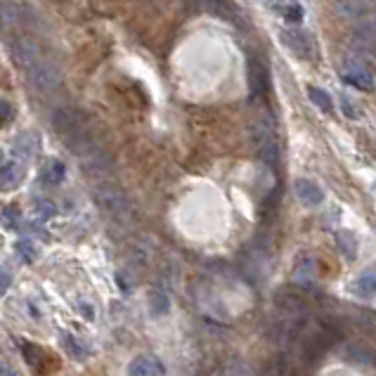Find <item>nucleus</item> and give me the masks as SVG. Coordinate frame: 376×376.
<instances>
[{
	"instance_id": "obj_20",
	"label": "nucleus",
	"mask_w": 376,
	"mask_h": 376,
	"mask_svg": "<svg viewBox=\"0 0 376 376\" xmlns=\"http://www.w3.org/2000/svg\"><path fill=\"white\" fill-rule=\"evenodd\" d=\"M336 244L348 258H353L355 251H358V239H355L351 232H336Z\"/></svg>"
},
{
	"instance_id": "obj_14",
	"label": "nucleus",
	"mask_w": 376,
	"mask_h": 376,
	"mask_svg": "<svg viewBox=\"0 0 376 376\" xmlns=\"http://www.w3.org/2000/svg\"><path fill=\"white\" fill-rule=\"evenodd\" d=\"M147 305H150V313L154 317H164V315H169L171 310V301L166 296L164 291H159V289H152L150 296H147Z\"/></svg>"
},
{
	"instance_id": "obj_3",
	"label": "nucleus",
	"mask_w": 376,
	"mask_h": 376,
	"mask_svg": "<svg viewBox=\"0 0 376 376\" xmlns=\"http://www.w3.org/2000/svg\"><path fill=\"white\" fill-rule=\"evenodd\" d=\"M52 128L57 131V135L64 140H71L76 138L78 133L88 131L85 128V119L80 116L78 109H73V107H59V109H55V114H52Z\"/></svg>"
},
{
	"instance_id": "obj_28",
	"label": "nucleus",
	"mask_w": 376,
	"mask_h": 376,
	"mask_svg": "<svg viewBox=\"0 0 376 376\" xmlns=\"http://www.w3.org/2000/svg\"><path fill=\"white\" fill-rule=\"evenodd\" d=\"M8 284H10V274H8V272H3V293L8 291Z\"/></svg>"
},
{
	"instance_id": "obj_19",
	"label": "nucleus",
	"mask_w": 376,
	"mask_h": 376,
	"mask_svg": "<svg viewBox=\"0 0 376 376\" xmlns=\"http://www.w3.org/2000/svg\"><path fill=\"white\" fill-rule=\"evenodd\" d=\"M31 208H33V216L36 218H40V220H48V218H52L57 213V208H55V204L52 201H48V199H33V204H31Z\"/></svg>"
},
{
	"instance_id": "obj_21",
	"label": "nucleus",
	"mask_w": 376,
	"mask_h": 376,
	"mask_svg": "<svg viewBox=\"0 0 376 376\" xmlns=\"http://www.w3.org/2000/svg\"><path fill=\"white\" fill-rule=\"evenodd\" d=\"M15 152L24 154V157H33V154L38 152V140L33 138V135H22V138H17Z\"/></svg>"
},
{
	"instance_id": "obj_7",
	"label": "nucleus",
	"mask_w": 376,
	"mask_h": 376,
	"mask_svg": "<svg viewBox=\"0 0 376 376\" xmlns=\"http://www.w3.org/2000/svg\"><path fill=\"white\" fill-rule=\"evenodd\" d=\"M372 12H376V0H336V15L348 22H360Z\"/></svg>"
},
{
	"instance_id": "obj_16",
	"label": "nucleus",
	"mask_w": 376,
	"mask_h": 376,
	"mask_svg": "<svg viewBox=\"0 0 376 376\" xmlns=\"http://www.w3.org/2000/svg\"><path fill=\"white\" fill-rule=\"evenodd\" d=\"M277 12L289 24H298L303 19V8H301V3H296V0H279Z\"/></svg>"
},
{
	"instance_id": "obj_25",
	"label": "nucleus",
	"mask_w": 376,
	"mask_h": 376,
	"mask_svg": "<svg viewBox=\"0 0 376 376\" xmlns=\"http://www.w3.org/2000/svg\"><path fill=\"white\" fill-rule=\"evenodd\" d=\"M341 107H344V111H346L348 119H358L360 116V109H355V107L351 104V99H348L346 95L341 97Z\"/></svg>"
},
{
	"instance_id": "obj_9",
	"label": "nucleus",
	"mask_w": 376,
	"mask_h": 376,
	"mask_svg": "<svg viewBox=\"0 0 376 376\" xmlns=\"http://www.w3.org/2000/svg\"><path fill=\"white\" fill-rule=\"evenodd\" d=\"M296 197L303 201L305 206H320L325 201V192L320 190V185H315L313 180L301 178L296 180Z\"/></svg>"
},
{
	"instance_id": "obj_27",
	"label": "nucleus",
	"mask_w": 376,
	"mask_h": 376,
	"mask_svg": "<svg viewBox=\"0 0 376 376\" xmlns=\"http://www.w3.org/2000/svg\"><path fill=\"white\" fill-rule=\"evenodd\" d=\"M0 109H3V121H5V123H10V119H12V107H10V102H5V99H3Z\"/></svg>"
},
{
	"instance_id": "obj_4",
	"label": "nucleus",
	"mask_w": 376,
	"mask_h": 376,
	"mask_svg": "<svg viewBox=\"0 0 376 376\" xmlns=\"http://www.w3.org/2000/svg\"><path fill=\"white\" fill-rule=\"evenodd\" d=\"M253 145H256L258 157L263 159L270 169H274L279 161V147H277V138H274L270 123L258 121V126L253 128Z\"/></svg>"
},
{
	"instance_id": "obj_8",
	"label": "nucleus",
	"mask_w": 376,
	"mask_h": 376,
	"mask_svg": "<svg viewBox=\"0 0 376 376\" xmlns=\"http://www.w3.org/2000/svg\"><path fill=\"white\" fill-rule=\"evenodd\" d=\"M12 57H15V62L22 66L24 71L29 69L31 64H36L38 59H43V55H40V45L31 38H17L15 43H12Z\"/></svg>"
},
{
	"instance_id": "obj_23",
	"label": "nucleus",
	"mask_w": 376,
	"mask_h": 376,
	"mask_svg": "<svg viewBox=\"0 0 376 376\" xmlns=\"http://www.w3.org/2000/svg\"><path fill=\"white\" fill-rule=\"evenodd\" d=\"M313 260L310 258H301L298 265H296V281H301V284H308V281L313 279Z\"/></svg>"
},
{
	"instance_id": "obj_17",
	"label": "nucleus",
	"mask_w": 376,
	"mask_h": 376,
	"mask_svg": "<svg viewBox=\"0 0 376 376\" xmlns=\"http://www.w3.org/2000/svg\"><path fill=\"white\" fill-rule=\"evenodd\" d=\"M62 348H64V353L69 355V358H73V360H80L83 362L85 358H88V348H85L83 344H80L78 339H73V336H69V334H62Z\"/></svg>"
},
{
	"instance_id": "obj_2",
	"label": "nucleus",
	"mask_w": 376,
	"mask_h": 376,
	"mask_svg": "<svg viewBox=\"0 0 376 376\" xmlns=\"http://www.w3.org/2000/svg\"><path fill=\"white\" fill-rule=\"evenodd\" d=\"M26 78H29V83L38 92L48 95V92L59 88V83H62V71H59V66L55 62H50V59L43 57L26 69Z\"/></svg>"
},
{
	"instance_id": "obj_24",
	"label": "nucleus",
	"mask_w": 376,
	"mask_h": 376,
	"mask_svg": "<svg viewBox=\"0 0 376 376\" xmlns=\"http://www.w3.org/2000/svg\"><path fill=\"white\" fill-rule=\"evenodd\" d=\"M15 251L26 260V263H33V260H36V256H38L36 246H33L29 239H19L17 244H15Z\"/></svg>"
},
{
	"instance_id": "obj_13",
	"label": "nucleus",
	"mask_w": 376,
	"mask_h": 376,
	"mask_svg": "<svg viewBox=\"0 0 376 376\" xmlns=\"http://www.w3.org/2000/svg\"><path fill=\"white\" fill-rule=\"evenodd\" d=\"M281 40L286 43V48H291L298 57H308L310 55V45H308V38L298 31H281L279 33Z\"/></svg>"
},
{
	"instance_id": "obj_22",
	"label": "nucleus",
	"mask_w": 376,
	"mask_h": 376,
	"mask_svg": "<svg viewBox=\"0 0 376 376\" xmlns=\"http://www.w3.org/2000/svg\"><path fill=\"white\" fill-rule=\"evenodd\" d=\"M308 92H310V97H313V102L315 107H320L322 111H327V114H332L334 111V104H332V97L327 95L325 90H320V88H308Z\"/></svg>"
},
{
	"instance_id": "obj_26",
	"label": "nucleus",
	"mask_w": 376,
	"mask_h": 376,
	"mask_svg": "<svg viewBox=\"0 0 376 376\" xmlns=\"http://www.w3.org/2000/svg\"><path fill=\"white\" fill-rule=\"evenodd\" d=\"M19 218V211L15 206H5V211H3V220H5V225H12L15 220Z\"/></svg>"
},
{
	"instance_id": "obj_18",
	"label": "nucleus",
	"mask_w": 376,
	"mask_h": 376,
	"mask_svg": "<svg viewBox=\"0 0 376 376\" xmlns=\"http://www.w3.org/2000/svg\"><path fill=\"white\" fill-rule=\"evenodd\" d=\"M66 176V169L62 161H48V166L43 169V180L48 185H59Z\"/></svg>"
},
{
	"instance_id": "obj_6",
	"label": "nucleus",
	"mask_w": 376,
	"mask_h": 376,
	"mask_svg": "<svg viewBox=\"0 0 376 376\" xmlns=\"http://www.w3.org/2000/svg\"><path fill=\"white\" fill-rule=\"evenodd\" d=\"M344 78L360 90H372V85H374V73H372V69H369V64L362 62L360 57H348L346 59Z\"/></svg>"
},
{
	"instance_id": "obj_15",
	"label": "nucleus",
	"mask_w": 376,
	"mask_h": 376,
	"mask_svg": "<svg viewBox=\"0 0 376 376\" xmlns=\"http://www.w3.org/2000/svg\"><path fill=\"white\" fill-rule=\"evenodd\" d=\"M353 289H355V293H360V296H365V298L374 296V293H376V270H365V272H362L360 277L355 279Z\"/></svg>"
},
{
	"instance_id": "obj_5",
	"label": "nucleus",
	"mask_w": 376,
	"mask_h": 376,
	"mask_svg": "<svg viewBox=\"0 0 376 376\" xmlns=\"http://www.w3.org/2000/svg\"><path fill=\"white\" fill-rule=\"evenodd\" d=\"M351 45L358 50L376 48V12L362 17L360 22H355L353 31H351Z\"/></svg>"
},
{
	"instance_id": "obj_1",
	"label": "nucleus",
	"mask_w": 376,
	"mask_h": 376,
	"mask_svg": "<svg viewBox=\"0 0 376 376\" xmlns=\"http://www.w3.org/2000/svg\"><path fill=\"white\" fill-rule=\"evenodd\" d=\"M95 197H97L99 208H102L109 218L119 220V223L131 218V201L114 183H99L95 190Z\"/></svg>"
},
{
	"instance_id": "obj_12",
	"label": "nucleus",
	"mask_w": 376,
	"mask_h": 376,
	"mask_svg": "<svg viewBox=\"0 0 376 376\" xmlns=\"http://www.w3.org/2000/svg\"><path fill=\"white\" fill-rule=\"evenodd\" d=\"M24 178V169L17 164V161H5L3 171H0V183H3V190H12L22 183Z\"/></svg>"
},
{
	"instance_id": "obj_10",
	"label": "nucleus",
	"mask_w": 376,
	"mask_h": 376,
	"mask_svg": "<svg viewBox=\"0 0 376 376\" xmlns=\"http://www.w3.org/2000/svg\"><path fill=\"white\" fill-rule=\"evenodd\" d=\"M265 66L258 62V59H251L248 62V92H251V97H260L265 92Z\"/></svg>"
},
{
	"instance_id": "obj_11",
	"label": "nucleus",
	"mask_w": 376,
	"mask_h": 376,
	"mask_svg": "<svg viewBox=\"0 0 376 376\" xmlns=\"http://www.w3.org/2000/svg\"><path fill=\"white\" fill-rule=\"evenodd\" d=\"M131 376H161L164 374V367L157 358H150V355H140L131 362L128 367Z\"/></svg>"
}]
</instances>
